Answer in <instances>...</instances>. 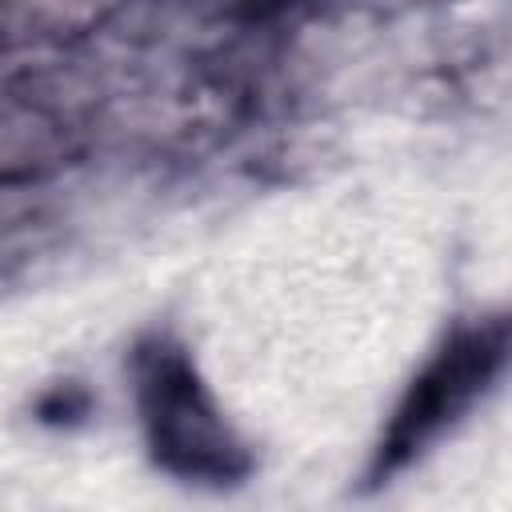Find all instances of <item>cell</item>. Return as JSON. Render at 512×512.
Segmentation results:
<instances>
[{"mask_svg": "<svg viewBox=\"0 0 512 512\" xmlns=\"http://www.w3.org/2000/svg\"><path fill=\"white\" fill-rule=\"evenodd\" d=\"M136 392L148 444L156 460L184 480H236L248 472V456L216 412L212 396L196 380L188 356L164 340L140 348Z\"/></svg>", "mask_w": 512, "mask_h": 512, "instance_id": "obj_1", "label": "cell"}, {"mask_svg": "<svg viewBox=\"0 0 512 512\" xmlns=\"http://www.w3.org/2000/svg\"><path fill=\"white\" fill-rule=\"evenodd\" d=\"M504 352H508L504 320H484V324L460 328L436 352V360L416 376L404 404L396 408L392 428L380 444V472L408 464L452 420H460L476 404V396L496 380Z\"/></svg>", "mask_w": 512, "mask_h": 512, "instance_id": "obj_2", "label": "cell"}]
</instances>
